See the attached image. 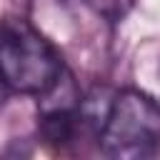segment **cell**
I'll return each mask as SVG.
<instances>
[{
	"mask_svg": "<svg viewBox=\"0 0 160 160\" xmlns=\"http://www.w3.org/2000/svg\"><path fill=\"white\" fill-rule=\"evenodd\" d=\"M58 48L28 20L0 25V85L18 95H45L62 78Z\"/></svg>",
	"mask_w": 160,
	"mask_h": 160,
	"instance_id": "cell-1",
	"label": "cell"
},
{
	"mask_svg": "<svg viewBox=\"0 0 160 160\" xmlns=\"http://www.w3.org/2000/svg\"><path fill=\"white\" fill-rule=\"evenodd\" d=\"M95 135L108 158H150L160 150V102L138 88H125L110 98Z\"/></svg>",
	"mask_w": 160,
	"mask_h": 160,
	"instance_id": "cell-2",
	"label": "cell"
}]
</instances>
